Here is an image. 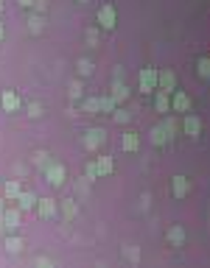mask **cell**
<instances>
[{"instance_id": "39", "label": "cell", "mask_w": 210, "mask_h": 268, "mask_svg": "<svg viewBox=\"0 0 210 268\" xmlns=\"http://www.w3.org/2000/svg\"><path fill=\"white\" fill-rule=\"evenodd\" d=\"M17 3H20V6H25V9H28V6H34V0H17Z\"/></svg>"}, {"instance_id": "4", "label": "cell", "mask_w": 210, "mask_h": 268, "mask_svg": "<svg viewBox=\"0 0 210 268\" xmlns=\"http://www.w3.org/2000/svg\"><path fill=\"white\" fill-rule=\"evenodd\" d=\"M104 140H107V131L104 129H87L84 131V137H81V145L87 151H98L104 145Z\"/></svg>"}, {"instance_id": "17", "label": "cell", "mask_w": 210, "mask_h": 268, "mask_svg": "<svg viewBox=\"0 0 210 268\" xmlns=\"http://www.w3.org/2000/svg\"><path fill=\"white\" fill-rule=\"evenodd\" d=\"M120 148L129 151V154H132V151H138V148H140L138 134H135V131H123V137H120Z\"/></svg>"}, {"instance_id": "26", "label": "cell", "mask_w": 210, "mask_h": 268, "mask_svg": "<svg viewBox=\"0 0 210 268\" xmlns=\"http://www.w3.org/2000/svg\"><path fill=\"white\" fill-rule=\"evenodd\" d=\"M196 76L199 78H210V59H207V56L196 59Z\"/></svg>"}, {"instance_id": "31", "label": "cell", "mask_w": 210, "mask_h": 268, "mask_svg": "<svg viewBox=\"0 0 210 268\" xmlns=\"http://www.w3.org/2000/svg\"><path fill=\"white\" fill-rule=\"evenodd\" d=\"M84 179H90V182H96L98 179V168H96V159H90L87 165H84Z\"/></svg>"}, {"instance_id": "40", "label": "cell", "mask_w": 210, "mask_h": 268, "mask_svg": "<svg viewBox=\"0 0 210 268\" xmlns=\"http://www.w3.org/2000/svg\"><path fill=\"white\" fill-rule=\"evenodd\" d=\"M3 36H6V28H3V23H0V42H3Z\"/></svg>"}, {"instance_id": "41", "label": "cell", "mask_w": 210, "mask_h": 268, "mask_svg": "<svg viewBox=\"0 0 210 268\" xmlns=\"http://www.w3.org/2000/svg\"><path fill=\"white\" fill-rule=\"evenodd\" d=\"M3 229H6V227H3V218H0V238H3Z\"/></svg>"}, {"instance_id": "15", "label": "cell", "mask_w": 210, "mask_h": 268, "mask_svg": "<svg viewBox=\"0 0 210 268\" xmlns=\"http://www.w3.org/2000/svg\"><path fill=\"white\" fill-rule=\"evenodd\" d=\"M20 193H23V179H9L6 187H3V198L6 201H17Z\"/></svg>"}, {"instance_id": "19", "label": "cell", "mask_w": 210, "mask_h": 268, "mask_svg": "<svg viewBox=\"0 0 210 268\" xmlns=\"http://www.w3.org/2000/svg\"><path fill=\"white\" fill-rule=\"evenodd\" d=\"M96 168H98V179H101V176H109V173L115 171L112 156H96Z\"/></svg>"}, {"instance_id": "3", "label": "cell", "mask_w": 210, "mask_h": 268, "mask_svg": "<svg viewBox=\"0 0 210 268\" xmlns=\"http://www.w3.org/2000/svg\"><path fill=\"white\" fill-rule=\"evenodd\" d=\"M138 87L140 92H146V95H151L157 89V67H143V70L138 73Z\"/></svg>"}, {"instance_id": "33", "label": "cell", "mask_w": 210, "mask_h": 268, "mask_svg": "<svg viewBox=\"0 0 210 268\" xmlns=\"http://www.w3.org/2000/svg\"><path fill=\"white\" fill-rule=\"evenodd\" d=\"M70 98H73V101H78V98H81V81H73L70 84Z\"/></svg>"}, {"instance_id": "38", "label": "cell", "mask_w": 210, "mask_h": 268, "mask_svg": "<svg viewBox=\"0 0 210 268\" xmlns=\"http://www.w3.org/2000/svg\"><path fill=\"white\" fill-rule=\"evenodd\" d=\"M3 212H6V198H0V218H3Z\"/></svg>"}, {"instance_id": "5", "label": "cell", "mask_w": 210, "mask_h": 268, "mask_svg": "<svg viewBox=\"0 0 210 268\" xmlns=\"http://www.w3.org/2000/svg\"><path fill=\"white\" fill-rule=\"evenodd\" d=\"M182 134H188L191 140H199V134H202V120H199V115H193L191 109H188L185 118H182Z\"/></svg>"}, {"instance_id": "1", "label": "cell", "mask_w": 210, "mask_h": 268, "mask_svg": "<svg viewBox=\"0 0 210 268\" xmlns=\"http://www.w3.org/2000/svg\"><path fill=\"white\" fill-rule=\"evenodd\" d=\"M96 23H98V28H101V31H112L115 28V23H118V12H115L112 3H104V6L98 9Z\"/></svg>"}, {"instance_id": "6", "label": "cell", "mask_w": 210, "mask_h": 268, "mask_svg": "<svg viewBox=\"0 0 210 268\" xmlns=\"http://www.w3.org/2000/svg\"><path fill=\"white\" fill-rule=\"evenodd\" d=\"M34 212L39 215L42 221H51L56 218V212H59V207H56V198H36V207Z\"/></svg>"}, {"instance_id": "8", "label": "cell", "mask_w": 210, "mask_h": 268, "mask_svg": "<svg viewBox=\"0 0 210 268\" xmlns=\"http://www.w3.org/2000/svg\"><path fill=\"white\" fill-rule=\"evenodd\" d=\"M188 193H191V182H188V176H174L171 179V196H174L177 201L188 198Z\"/></svg>"}, {"instance_id": "36", "label": "cell", "mask_w": 210, "mask_h": 268, "mask_svg": "<svg viewBox=\"0 0 210 268\" xmlns=\"http://www.w3.org/2000/svg\"><path fill=\"white\" fill-rule=\"evenodd\" d=\"M36 265H45V268H51V265H54V260H51V257H36Z\"/></svg>"}, {"instance_id": "27", "label": "cell", "mask_w": 210, "mask_h": 268, "mask_svg": "<svg viewBox=\"0 0 210 268\" xmlns=\"http://www.w3.org/2000/svg\"><path fill=\"white\" fill-rule=\"evenodd\" d=\"M76 67H78V76L87 78V76H93V67H96V65H93L90 59H78V62H76Z\"/></svg>"}, {"instance_id": "9", "label": "cell", "mask_w": 210, "mask_h": 268, "mask_svg": "<svg viewBox=\"0 0 210 268\" xmlns=\"http://www.w3.org/2000/svg\"><path fill=\"white\" fill-rule=\"evenodd\" d=\"M151 103H154V109L160 115H168L171 112V92H165V89H154V92H151Z\"/></svg>"}, {"instance_id": "18", "label": "cell", "mask_w": 210, "mask_h": 268, "mask_svg": "<svg viewBox=\"0 0 210 268\" xmlns=\"http://www.w3.org/2000/svg\"><path fill=\"white\" fill-rule=\"evenodd\" d=\"M17 207L23 209V212H28V209H34V207H36V196H34V193H31V190H23V193H20V196H17Z\"/></svg>"}, {"instance_id": "12", "label": "cell", "mask_w": 210, "mask_h": 268, "mask_svg": "<svg viewBox=\"0 0 210 268\" xmlns=\"http://www.w3.org/2000/svg\"><path fill=\"white\" fill-rule=\"evenodd\" d=\"M171 109H174V112H188V109H191V95L182 92V89H174V92H171Z\"/></svg>"}, {"instance_id": "34", "label": "cell", "mask_w": 210, "mask_h": 268, "mask_svg": "<svg viewBox=\"0 0 210 268\" xmlns=\"http://www.w3.org/2000/svg\"><path fill=\"white\" fill-rule=\"evenodd\" d=\"M28 118H42V106H39V103H28Z\"/></svg>"}, {"instance_id": "43", "label": "cell", "mask_w": 210, "mask_h": 268, "mask_svg": "<svg viewBox=\"0 0 210 268\" xmlns=\"http://www.w3.org/2000/svg\"><path fill=\"white\" fill-rule=\"evenodd\" d=\"M78 3H90V0H78Z\"/></svg>"}, {"instance_id": "29", "label": "cell", "mask_w": 210, "mask_h": 268, "mask_svg": "<svg viewBox=\"0 0 210 268\" xmlns=\"http://www.w3.org/2000/svg\"><path fill=\"white\" fill-rule=\"evenodd\" d=\"M162 129H165L168 134H171V137H177V134H180V123H177L174 118H168V115L162 118Z\"/></svg>"}, {"instance_id": "23", "label": "cell", "mask_w": 210, "mask_h": 268, "mask_svg": "<svg viewBox=\"0 0 210 268\" xmlns=\"http://www.w3.org/2000/svg\"><path fill=\"white\" fill-rule=\"evenodd\" d=\"M62 215H65V221H73L78 215V204H76V198H65L62 201Z\"/></svg>"}, {"instance_id": "2", "label": "cell", "mask_w": 210, "mask_h": 268, "mask_svg": "<svg viewBox=\"0 0 210 268\" xmlns=\"http://www.w3.org/2000/svg\"><path fill=\"white\" fill-rule=\"evenodd\" d=\"M42 173H45V179H48V185H54V187H62L65 185V179H67L65 165H62V162H54V159L48 162V168H45Z\"/></svg>"}, {"instance_id": "20", "label": "cell", "mask_w": 210, "mask_h": 268, "mask_svg": "<svg viewBox=\"0 0 210 268\" xmlns=\"http://www.w3.org/2000/svg\"><path fill=\"white\" fill-rule=\"evenodd\" d=\"M115 109H118V103H115L112 95H101V98H98V115H109V118H112Z\"/></svg>"}, {"instance_id": "11", "label": "cell", "mask_w": 210, "mask_h": 268, "mask_svg": "<svg viewBox=\"0 0 210 268\" xmlns=\"http://www.w3.org/2000/svg\"><path fill=\"white\" fill-rule=\"evenodd\" d=\"M165 243L171 246V249H180V246H185V229H182L180 224L168 227V232H165Z\"/></svg>"}, {"instance_id": "7", "label": "cell", "mask_w": 210, "mask_h": 268, "mask_svg": "<svg viewBox=\"0 0 210 268\" xmlns=\"http://www.w3.org/2000/svg\"><path fill=\"white\" fill-rule=\"evenodd\" d=\"M0 106H3V112H20V106H23V101H20V95L14 92V89H3L0 92Z\"/></svg>"}, {"instance_id": "42", "label": "cell", "mask_w": 210, "mask_h": 268, "mask_svg": "<svg viewBox=\"0 0 210 268\" xmlns=\"http://www.w3.org/2000/svg\"><path fill=\"white\" fill-rule=\"evenodd\" d=\"M0 14H3V0H0Z\"/></svg>"}, {"instance_id": "13", "label": "cell", "mask_w": 210, "mask_h": 268, "mask_svg": "<svg viewBox=\"0 0 210 268\" xmlns=\"http://www.w3.org/2000/svg\"><path fill=\"white\" fill-rule=\"evenodd\" d=\"M109 95L115 98V103H126L132 92H129V87H126V84L120 81V78H115V81H112V87H109Z\"/></svg>"}, {"instance_id": "35", "label": "cell", "mask_w": 210, "mask_h": 268, "mask_svg": "<svg viewBox=\"0 0 210 268\" xmlns=\"http://www.w3.org/2000/svg\"><path fill=\"white\" fill-rule=\"evenodd\" d=\"M45 9H48V3H45V0H34V12L36 14H45Z\"/></svg>"}, {"instance_id": "28", "label": "cell", "mask_w": 210, "mask_h": 268, "mask_svg": "<svg viewBox=\"0 0 210 268\" xmlns=\"http://www.w3.org/2000/svg\"><path fill=\"white\" fill-rule=\"evenodd\" d=\"M81 112L84 115H98V98H84V101H81Z\"/></svg>"}, {"instance_id": "37", "label": "cell", "mask_w": 210, "mask_h": 268, "mask_svg": "<svg viewBox=\"0 0 210 268\" xmlns=\"http://www.w3.org/2000/svg\"><path fill=\"white\" fill-rule=\"evenodd\" d=\"M25 173H28V168L17 162V165H14V176H23V179H25Z\"/></svg>"}, {"instance_id": "24", "label": "cell", "mask_w": 210, "mask_h": 268, "mask_svg": "<svg viewBox=\"0 0 210 268\" xmlns=\"http://www.w3.org/2000/svg\"><path fill=\"white\" fill-rule=\"evenodd\" d=\"M42 28H45V17L34 12V14L28 17V31H31L34 36H39V34H42Z\"/></svg>"}, {"instance_id": "14", "label": "cell", "mask_w": 210, "mask_h": 268, "mask_svg": "<svg viewBox=\"0 0 210 268\" xmlns=\"http://www.w3.org/2000/svg\"><path fill=\"white\" fill-rule=\"evenodd\" d=\"M20 224H23V209H20V207L9 209L6 207V212H3V227H6V229H17Z\"/></svg>"}, {"instance_id": "10", "label": "cell", "mask_w": 210, "mask_h": 268, "mask_svg": "<svg viewBox=\"0 0 210 268\" xmlns=\"http://www.w3.org/2000/svg\"><path fill=\"white\" fill-rule=\"evenodd\" d=\"M157 89L174 92L177 89V73L174 70H157Z\"/></svg>"}, {"instance_id": "25", "label": "cell", "mask_w": 210, "mask_h": 268, "mask_svg": "<svg viewBox=\"0 0 210 268\" xmlns=\"http://www.w3.org/2000/svg\"><path fill=\"white\" fill-rule=\"evenodd\" d=\"M84 42H87L90 48H98V42H101V28H87L84 31Z\"/></svg>"}, {"instance_id": "21", "label": "cell", "mask_w": 210, "mask_h": 268, "mask_svg": "<svg viewBox=\"0 0 210 268\" xmlns=\"http://www.w3.org/2000/svg\"><path fill=\"white\" fill-rule=\"evenodd\" d=\"M3 246H6L9 254H20L23 251V238H17V235H9V238H3Z\"/></svg>"}, {"instance_id": "22", "label": "cell", "mask_w": 210, "mask_h": 268, "mask_svg": "<svg viewBox=\"0 0 210 268\" xmlns=\"http://www.w3.org/2000/svg\"><path fill=\"white\" fill-rule=\"evenodd\" d=\"M48 162H51V154L48 151H34V154H31V165L34 168H39V171H45V168H48Z\"/></svg>"}, {"instance_id": "16", "label": "cell", "mask_w": 210, "mask_h": 268, "mask_svg": "<svg viewBox=\"0 0 210 268\" xmlns=\"http://www.w3.org/2000/svg\"><path fill=\"white\" fill-rule=\"evenodd\" d=\"M149 140H151V145H157V148H162V145H168V140H171V134H168V131L162 129V123H160V126H154V129L149 131Z\"/></svg>"}, {"instance_id": "32", "label": "cell", "mask_w": 210, "mask_h": 268, "mask_svg": "<svg viewBox=\"0 0 210 268\" xmlns=\"http://www.w3.org/2000/svg\"><path fill=\"white\" fill-rule=\"evenodd\" d=\"M112 120H115V123H120V126H126L129 120H132V115L126 112V109H115V112H112Z\"/></svg>"}, {"instance_id": "30", "label": "cell", "mask_w": 210, "mask_h": 268, "mask_svg": "<svg viewBox=\"0 0 210 268\" xmlns=\"http://www.w3.org/2000/svg\"><path fill=\"white\" fill-rule=\"evenodd\" d=\"M123 257L138 265V262H140V249H138V246H135V249H132V246H123Z\"/></svg>"}]
</instances>
